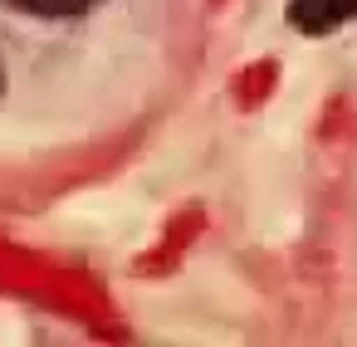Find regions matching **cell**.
Returning a JSON list of instances; mask_svg holds the SVG:
<instances>
[{"mask_svg": "<svg viewBox=\"0 0 357 347\" xmlns=\"http://www.w3.org/2000/svg\"><path fill=\"white\" fill-rule=\"evenodd\" d=\"M357 20V0H289V25L298 35H328Z\"/></svg>", "mask_w": 357, "mask_h": 347, "instance_id": "obj_1", "label": "cell"}, {"mask_svg": "<svg viewBox=\"0 0 357 347\" xmlns=\"http://www.w3.org/2000/svg\"><path fill=\"white\" fill-rule=\"evenodd\" d=\"M10 10L20 15H40V20H69V15H84L93 6H103V0H6Z\"/></svg>", "mask_w": 357, "mask_h": 347, "instance_id": "obj_2", "label": "cell"}, {"mask_svg": "<svg viewBox=\"0 0 357 347\" xmlns=\"http://www.w3.org/2000/svg\"><path fill=\"white\" fill-rule=\"evenodd\" d=\"M0 93H6V59H0Z\"/></svg>", "mask_w": 357, "mask_h": 347, "instance_id": "obj_3", "label": "cell"}]
</instances>
